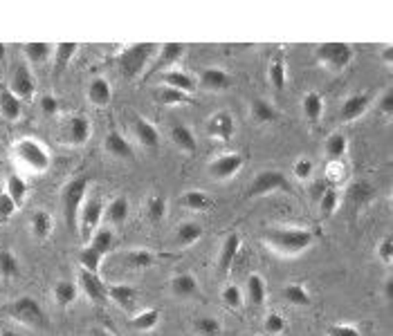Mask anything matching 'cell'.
Returning <instances> with one entry per match:
<instances>
[{"instance_id": "8d00e7d4", "label": "cell", "mask_w": 393, "mask_h": 336, "mask_svg": "<svg viewBox=\"0 0 393 336\" xmlns=\"http://www.w3.org/2000/svg\"><path fill=\"white\" fill-rule=\"evenodd\" d=\"M5 193L11 197V202L16 204V207H23L25 200H27V182L21 178V175H11V178L7 180Z\"/></svg>"}, {"instance_id": "44dd1931", "label": "cell", "mask_w": 393, "mask_h": 336, "mask_svg": "<svg viewBox=\"0 0 393 336\" xmlns=\"http://www.w3.org/2000/svg\"><path fill=\"white\" fill-rule=\"evenodd\" d=\"M106 296L117 305L122 310H133L135 308V300H137V291L130 287V285H108L106 287Z\"/></svg>"}, {"instance_id": "e575fe53", "label": "cell", "mask_w": 393, "mask_h": 336, "mask_svg": "<svg viewBox=\"0 0 393 336\" xmlns=\"http://www.w3.org/2000/svg\"><path fill=\"white\" fill-rule=\"evenodd\" d=\"M155 101L157 104H162V106H184V104L192 101V97L180 92V90H173V87L162 85V87H157L155 90Z\"/></svg>"}, {"instance_id": "9a60e30c", "label": "cell", "mask_w": 393, "mask_h": 336, "mask_svg": "<svg viewBox=\"0 0 393 336\" xmlns=\"http://www.w3.org/2000/svg\"><path fill=\"white\" fill-rule=\"evenodd\" d=\"M200 87L207 92H225L231 87V77L221 67H207L200 75Z\"/></svg>"}, {"instance_id": "cb8c5ba5", "label": "cell", "mask_w": 393, "mask_h": 336, "mask_svg": "<svg viewBox=\"0 0 393 336\" xmlns=\"http://www.w3.org/2000/svg\"><path fill=\"white\" fill-rule=\"evenodd\" d=\"M171 294L176 298H192L198 294V281L194 273H178L171 278Z\"/></svg>"}, {"instance_id": "7a4b0ae2", "label": "cell", "mask_w": 393, "mask_h": 336, "mask_svg": "<svg viewBox=\"0 0 393 336\" xmlns=\"http://www.w3.org/2000/svg\"><path fill=\"white\" fill-rule=\"evenodd\" d=\"M159 45H155V43H133L115 56V65H117L120 75L126 81H135L137 77H142L144 67L151 65Z\"/></svg>"}, {"instance_id": "b9f144b4", "label": "cell", "mask_w": 393, "mask_h": 336, "mask_svg": "<svg viewBox=\"0 0 393 336\" xmlns=\"http://www.w3.org/2000/svg\"><path fill=\"white\" fill-rule=\"evenodd\" d=\"M19 273H21L19 258L14 256L9 249H3L0 251V276H3L5 281H11V278H16Z\"/></svg>"}, {"instance_id": "681fc988", "label": "cell", "mask_w": 393, "mask_h": 336, "mask_svg": "<svg viewBox=\"0 0 393 336\" xmlns=\"http://www.w3.org/2000/svg\"><path fill=\"white\" fill-rule=\"evenodd\" d=\"M221 300L227 310H241L243 305H245V296H243V289L239 285H227L223 289V294H221Z\"/></svg>"}, {"instance_id": "816d5d0a", "label": "cell", "mask_w": 393, "mask_h": 336, "mask_svg": "<svg viewBox=\"0 0 393 336\" xmlns=\"http://www.w3.org/2000/svg\"><path fill=\"white\" fill-rule=\"evenodd\" d=\"M263 330L270 334V336H276V334H281L285 330V318L281 314H276V312H270L263 320Z\"/></svg>"}, {"instance_id": "5bb4252c", "label": "cell", "mask_w": 393, "mask_h": 336, "mask_svg": "<svg viewBox=\"0 0 393 336\" xmlns=\"http://www.w3.org/2000/svg\"><path fill=\"white\" fill-rule=\"evenodd\" d=\"M79 287L85 296H88L93 303H104L108 296H106V283L99 278V273H93V271H85V269H79Z\"/></svg>"}, {"instance_id": "f1b7e54d", "label": "cell", "mask_w": 393, "mask_h": 336, "mask_svg": "<svg viewBox=\"0 0 393 336\" xmlns=\"http://www.w3.org/2000/svg\"><path fill=\"white\" fill-rule=\"evenodd\" d=\"M268 79L274 85L276 92H281L283 87H285V83H288V65H285L283 54H276L272 61H270V65H268Z\"/></svg>"}, {"instance_id": "7bdbcfd3", "label": "cell", "mask_w": 393, "mask_h": 336, "mask_svg": "<svg viewBox=\"0 0 393 336\" xmlns=\"http://www.w3.org/2000/svg\"><path fill=\"white\" fill-rule=\"evenodd\" d=\"M159 323V312L157 310H144L135 318H130V327L137 332H151Z\"/></svg>"}, {"instance_id": "7402d4cb", "label": "cell", "mask_w": 393, "mask_h": 336, "mask_svg": "<svg viewBox=\"0 0 393 336\" xmlns=\"http://www.w3.org/2000/svg\"><path fill=\"white\" fill-rule=\"evenodd\" d=\"M112 99V87L104 77H95L88 85V101L97 108H104Z\"/></svg>"}, {"instance_id": "603a6c76", "label": "cell", "mask_w": 393, "mask_h": 336, "mask_svg": "<svg viewBox=\"0 0 393 336\" xmlns=\"http://www.w3.org/2000/svg\"><path fill=\"white\" fill-rule=\"evenodd\" d=\"M162 83L167 87H173V90H180V92L189 94V97H192V92L196 90V81L189 77L187 72H182V70H167V72H162Z\"/></svg>"}, {"instance_id": "2e32d148", "label": "cell", "mask_w": 393, "mask_h": 336, "mask_svg": "<svg viewBox=\"0 0 393 336\" xmlns=\"http://www.w3.org/2000/svg\"><path fill=\"white\" fill-rule=\"evenodd\" d=\"M369 104H371V101H369V97L364 92H355L351 97H346L344 104H342V110H340V119L346 121V124L360 119V116L369 110Z\"/></svg>"}, {"instance_id": "be15d7a7", "label": "cell", "mask_w": 393, "mask_h": 336, "mask_svg": "<svg viewBox=\"0 0 393 336\" xmlns=\"http://www.w3.org/2000/svg\"><path fill=\"white\" fill-rule=\"evenodd\" d=\"M0 336H21L16 330H0Z\"/></svg>"}, {"instance_id": "9f6ffc18", "label": "cell", "mask_w": 393, "mask_h": 336, "mask_svg": "<svg viewBox=\"0 0 393 336\" xmlns=\"http://www.w3.org/2000/svg\"><path fill=\"white\" fill-rule=\"evenodd\" d=\"M328 336H362V332L355 325H342V323H335L328 327Z\"/></svg>"}, {"instance_id": "6da1fadb", "label": "cell", "mask_w": 393, "mask_h": 336, "mask_svg": "<svg viewBox=\"0 0 393 336\" xmlns=\"http://www.w3.org/2000/svg\"><path fill=\"white\" fill-rule=\"evenodd\" d=\"M266 244L281 256H299L305 249H310L315 236L308 229L301 227H276L270 229L263 236Z\"/></svg>"}, {"instance_id": "4dcf8cb0", "label": "cell", "mask_w": 393, "mask_h": 336, "mask_svg": "<svg viewBox=\"0 0 393 336\" xmlns=\"http://www.w3.org/2000/svg\"><path fill=\"white\" fill-rule=\"evenodd\" d=\"M23 52L27 56V61L34 63V65H41V63H46L48 58L54 54V45H50V43H43V40H32V43H25Z\"/></svg>"}, {"instance_id": "f5cc1de1", "label": "cell", "mask_w": 393, "mask_h": 336, "mask_svg": "<svg viewBox=\"0 0 393 336\" xmlns=\"http://www.w3.org/2000/svg\"><path fill=\"white\" fill-rule=\"evenodd\" d=\"M16 209L19 207L11 202V197L7 193H0V224L9 222L11 217H14V213H16Z\"/></svg>"}, {"instance_id": "836d02e7", "label": "cell", "mask_w": 393, "mask_h": 336, "mask_svg": "<svg viewBox=\"0 0 393 336\" xmlns=\"http://www.w3.org/2000/svg\"><path fill=\"white\" fill-rule=\"evenodd\" d=\"M301 110L308 121H319V116L324 112V97L319 92H308L301 101Z\"/></svg>"}, {"instance_id": "e7e4bbea", "label": "cell", "mask_w": 393, "mask_h": 336, "mask_svg": "<svg viewBox=\"0 0 393 336\" xmlns=\"http://www.w3.org/2000/svg\"><path fill=\"white\" fill-rule=\"evenodd\" d=\"M5 50H7V48L3 45V43H0V61H5V54H7Z\"/></svg>"}, {"instance_id": "94428289", "label": "cell", "mask_w": 393, "mask_h": 336, "mask_svg": "<svg viewBox=\"0 0 393 336\" xmlns=\"http://www.w3.org/2000/svg\"><path fill=\"white\" fill-rule=\"evenodd\" d=\"M382 61L391 67L393 65V48H384V52H382Z\"/></svg>"}, {"instance_id": "ba28073f", "label": "cell", "mask_w": 393, "mask_h": 336, "mask_svg": "<svg viewBox=\"0 0 393 336\" xmlns=\"http://www.w3.org/2000/svg\"><path fill=\"white\" fill-rule=\"evenodd\" d=\"M104 209H106L104 202H101L99 197H85L81 213H79V227H77V231L81 233V240L85 244L90 242L95 231L99 229L101 217H104Z\"/></svg>"}, {"instance_id": "11a10c76", "label": "cell", "mask_w": 393, "mask_h": 336, "mask_svg": "<svg viewBox=\"0 0 393 336\" xmlns=\"http://www.w3.org/2000/svg\"><path fill=\"white\" fill-rule=\"evenodd\" d=\"M41 110H43V114L54 116L56 112H59V99L52 97V94H43L41 97Z\"/></svg>"}, {"instance_id": "9c48e42d", "label": "cell", "mask_w": 393, "mask_h": 336, "mask_svg": "<svg viewBox=\"0 0 393 336\" xmlns=\"http://www.w3.org/2000/svg\"><path fill=\"white\" fill-rule=\"evenodd\" d=\"M245 164V159L241 153H225L221 157H216L214 162L209 164V175L214 180H229V178H234V175L243 168Z\"/></svg>"}, {"instance_id": "91938a15", "label": "cell", "mask_w": 393, "mask_h": 336, "mask_svg": "<svg viewBox=\"0 0 393 336\" xmlns=\"http://www.w3.org/2000/svg\"><path fill=\"white\" fill-rule=\"evenodd\" d=\"M384 298L387 300H393V278H387L384 281Z\"/></svg>"}, {"instance_id": "ffe728a7", "label": "cell", "mask_w": 393, "mask_h": 336, "mask_svg": "<svg viewBox=\"0 0 393 336\" xmlns=\"http://www.w3.org/2000/svg\"><path fill=\"white\" fill-rule=\"evenodd\" d=\"M245 300L252 305V308H261V305L266 303V296H268V287H266V281L261 273H252L250 278L245 283V291H243Z\"/></svg>"}, {"instance_id": "8fae6325", "label": "cell", "mask_w": 393, "mask_h": 336, "mask_svg": "<svg viewBox=\"0 0 393 336\" xmlns=\"http://www.w3.org/2000/svg\"><path fill=\"white\" fill-rule=\"evenodd\" d=\"M207 133L211 139L216 141H229L236 133V124H234V114L223 110V112H216L209 124H207Z\"/></svg>"}, {"instance_id": "74e56055", "label": "cell", "mask_w": 393, "mask_h": 336, "mask_svg": "<svg viewBox=\"0 0 393 336\" xmlns=\"http://www.w3.org/2000/svg\"><path fill=\"white\" fill-rule=\"evenodd\" d=\"M167 211H169V200L164 195H151L149 202H147V215H149V220L151 222H162L164 217H167Z\"/></svg>"}, {"instance_id": "60d3db41", "label": "cell", "mask_w": 393, "mask_h": 336, "mask_svg": "<svg viewBox=\"0 0 393 336\" xmlns=\"http://www.w3.org/2000/svg\"><path fill=\"white\" fill-rule=\"evenodd\" d=\"M101 262H104V256H101V254L95 249V246H90V244H85L83 249L79 251V265H81V269H85V271L99 273Z\"/></svg>"}, {"instance_id": "277c9868", "label": "cell", "mask_w": 393, "mask_h": 336, "mask_svg": "<svg viewBox=\"0 0 393 336\" xmlns=\"http://www.w3.org/2000/svg\"><path fill=\"white\" fill-rule=\"evenodd\" d=\"M5 314L16 320L21 325H27L32 330H43L48 327V316L43 312L41 305L32 298V296H21L16 300H11L7 308H5Z\"/></svg>"}, {"instance_id": "52a82bcc", "label": "cell", "mask_w": 393, "mask_h": 336, "mask_svg": "<svg viewBox=\"0 0 393 336\" xmlns=\"http://www.w3.org/2000/svg\"><path fill=\"white\" fill-rule=\"evenodd\" d=\"M290 184H288V178L281 173V170H274V168H268V170H261L254 175V180L247 186V195L250 197H263V195H270V193H276V191H288Z\"/></svg>"}, {"instance_id": "ab89813d", "label": "cell", "mask_w": 393, "mask_h": 336, "mask_svg": "<svg viewBox=\"0 0 393 336\" xmlns=\"http://www.w3.org/2000/svg\"><path fill=\"white\" fill-rule=\"evenodd\" d=\"M346 195H348V202H351L355 209H360V207H364V204L371 200L373 188H371L369 182H355V184L348 186V193Z\"/></svg>"}, {"instance_id": "680465c9", "label": "cell", "mask_w": 393, "mask_h": 336, "mask_svg": "<svg viewBox=\"0 0 393 336\" xmlns=\"http://www.w3.org/2000/svg\"><path fill=\"white\" fill-rule=\"evenodd\" d=\"M377 110H380V112L387 116V119H391V116H393V92H391V90L384 92L382 99L377 101Z\"/></svg>"}, {"instance_id": "30bf717a", "label": "cell", "mask_w": 393, "mask_h": 336, "mask_svg": "<svg viewBox=\"0 0 393 336\" xmlns=\"http://www.w3.org/2000/svg\"><path fill=\"white\" fill-rule=\"evenodd\" d=\"M9 90L16 94L21 101L23 99H32L34 94V77H32V72L30 67H27V63H16L11 70V79H9Z\"/></svg>"}, {"instance_id": "7dc6e473", "label": "cell", "mask_w": 393, "mask_h": 336, "mask_svg": "<svg viewBox=\"0 0 393 336\" xmlns=\"http://www.w3.org/2000/svg\"><path fill=\"white\" fill-rule=\"evenodd\" d=\"M124 260H126V265L133 267V269H149V267H153L155 256L147 249H135V251H128L124 256Z\"/></svg>"}, {"instance_id": "bcb514c9", "label": "cell", "mask_w": 393, "mask_h": 336, "mask_svg": "<svg viewBox=\"0 0 393 336\" xmlns=\"http://www.w3.org/2000/svg\"><path fill=\"white\" fill-rule=\"evenodd\" d=\"M252 116L258 121V124H270L276 119V110L270 101L266 99H254L252 101Z\"/></svg>"}, {"instance_id": "f546056e", "label": "cell", "mask_w": 393, "mask_h": 336, "mask_svg": "<svg viewBox=\"0 0 393 336\" xmlns=\"http://www.w3.org/2000/svg\"><path fill=\"white\" fill-rule=\"evenodd\" d=\"M133 133L137 137V141L144 146V148H157L159 146V135H157V130L151 121L147 119H135V126H133Z\"/></svg>"}, {"instance_id": "d590c367", "label": "cell", "mask_w": 393, "mask_h": 336, "mask_svg": "<svg viewBox=\"0 0 393 336\" xmlns=\"http://www.w3.org/2000/svg\"><path fill=\"white\" fill-rule=\"evenodd\" d=\"M283 298H285L290 305H295V308H308V305L313 303L310 291L305 289L303 285H299V283L288 285V287L283 289Z\"/></svg>"}, {"instance_id": "5b68a950", "label": "cell", "mask_w": 393, "mask_h": 336, "mask_svg": "<svg viewBox=\"0 0 393 336\" xmlns=\"http://www.w3.org/2000/svg\"><path fill=\"white\" fill-rule=\"evenodd\" d=\"M14 155H16V159H21L27 168H32L36 173H46L50 168L48 148L32 137H23L14 143Z\"/></svg>"}, {"instance_id": "6f0895ef", "label": "cell", "mask_w": 393, "mask_h": 336, "mask_svg": "<svg viewBox=\"0 0 393 336\" xmlns=\"http://www.w3.org/2000/svg\"><path fill=\"white\" fill-rule=\"evenodd\" d=\"M293 173H295V178L297 180H308L310 175H313V162L310 159H299V162L295 164V168H293Z\"/></svg>"}, {"instance_id": "7c38bea8", "label": "cell", "mask_w": 393, "mask_h": 336, "mask_svg": "<svg viewBox=\"0 0 393 336\" xmlns=\"http://www.w3.org/2000/svg\"><path fill=\"white\" fill-rule=\"evenodd\" d=\"M182 54H184V45L182 43H162L159 45V50H157V58L151 63V67H149V75H155V72H167L169 67H173L176 65L180 58H182Z\"/></svg>"}, {"instance_id": "f35d334b", "label": "cell", "mask_w": 393, "mask_h": 336, "mask_svg": "<svg viewBox=\"0 0 393 336\" xmlns=\"http://www.w3.org/2000/svg\"><path fill=\"white\" fill-rule=\"evenodd\" d=\"M182 207L189 209V211H207L211 207V197L205 193V191H187L182 195Z\"/></svg>"}, {"instance_id": "c3c4849f", "label": "cell", "mask_w": 393, "mask_h": 336, "mask_svg": "<svg viewBox=\"0 0 393 336\" xmlns=\"http://www.w3.org/2000/svg\"><path fill=\"white\" fill-rule=\"evenodd\" d=\"M326 155L330 157V159H342L344 155H346V151H348V139L342 135V133H332L328 139H326Z\"/></svg>"}, {"instance_id": "ee69618b", "label": "cell", "mask_w": 393, "mask_h": 336, "mask_svg": "<svg viewBox=\"0 0 393 336\" xmlns=\"http://www.w3.org/2000/svg\"><path fill=\"white\" fill-rule=\"evenodd\" d=\"M88 244L95 246V249H97L101 256H108V254L112 251V246H115V233H112L110 229H97L95 236L90 238Z\"/></svg>"}, {"instance_id": "484cf974", "label": "cell", "mask_w": 393, "mask_h": 336, "mask_svg": "<svg viewBox=\"0 0 393 336\" xmlns=\"http://www.w3.org/2000/svg\"><path fill=\"white\" fill-rule=\"evenodd\" d=\"M169 135H171V141L176 143L182 153H196V151H198V141H196V137H194L192 130H189L184 124L171 126Z\"/></svg>"}, {"instance_id": "8992f818", "label": "cell", "mask_w": 393, "mask_h": 336, "mask_svg": "<svg viewBox=\"0 0 393 336\" xmlns=\"http://www.w3.org/2000/svg\"><path fill=\"white\" fill-rule=\"evenodd\" d=\"M315 56H317V61L322 65H326L328 70L340 72V70L351 65L355 52H353L351 45H348V43L330 40V43H322V45L315 50Z\"/></svg>"}, {"instance_id": "f907efd6", "label": "cell", "mask_w": 393, "mask_h": 336, "mask_svg": "<svg viewBox=\"0 0 393 336\" xmlns=\"http://www.w3.org/2000/svg\"><path fill=\"white\" fill-rule=\"evenodd\" d=\"M337 204H340V195L335 188H324V193L319 195V207H322L324 215H332L337 211Z\"/></svg>"}, {"instance_id": "db71d44e", "label": "cell", "mask_w": 393, "mask_h": 336, "mask_svg": "<svg viewBox=\"0 0 393 336\" xmlns=\"http://www.w3.org/2000/svg\"><path fill=\"white\" fill-rule=\"evenodd\" d=\"M377 260L382 262V265H391L393 262V240L391 238H384L380 244H377Z\"/></svg>"}, {"instance_id": "83f0119b", "label": "cell", "mask_w": 393, "mask_h": 336, "mask_svg": "<svg viewBox=\"0 0 393 336\" xmlns=\"http://www.w3.org/2000/svg\"><path fill=\"white\" fill-rule=\"evenodd\" d=\"M77 50H79L77 43H70V40L56 43V45H54V75H61V72L72 63V58H75Z\"/></svg>"}, {"instance_id": "4316f807", "label": "cell", "mask_w": 393, "mask_h": 336, "mask_svg": "<svg viewBox=\"0 0 393 336\" xmlns=\"http://www.w3.org/2000/svg\"><path fill=\"white\" fill-rule=\"evenodd\" d=\"M52 296H54V303L66 310V308H70V305H75V300L79 296V287L72 281H59L52 289Z\"/></svg>"}, {"instance_id": "e0dca14e", "label": "cell", "mask_w": 393, "mask_h": 336, "mask_svg": "<svg viewBox=\"0 0 393 336\" xmlns=\"http://www.w3.org/2000/svg\"><path fill=\"white\" fill-rule=\"evenodd\" d=\"M104 148L110 157H117V159H135V151L130 141L120 133V130H110L104 139Z\"/></svg>"}, {"instance_id": "f6af8a7d", "label": "cell", "mask_w": 393, "mask_h": 336, "mask_svg": "<svg viewBox=\"0 0 393 336\" xmlns=\"http://www.w3.org/2000/svg\"><path fill=\"white\" fill-rule=\"evenodd\" d=\"M194 330L198 336H221L223 334V325L221 320L214 316H200L194 320Z\"/></svg>"}, {"instance_id": "d4e9b609", "label": "cell", "mask_w": 393, "mask_h": 336, "mask_svg": "<svg viewBox=\"0 0 393 336\" xmlns=\"http://www.w3.org/2000/svg\"><path fill=\"white\" fill-rule=\"evenodd\" d=\"M30 229H32V236L43 242V240H48L52 236V229H54V220H52V215L48 211H34L32 217H30Z\"/></svg>"}, {"instance_id": "d6986e66", "label": "cell", "mask_w": 393, "mask_h": 336, "mask_svg": "<svg viewBox=\"0 0 393 336\" xmlns=\"http://www.w3.org/2000/svg\"><path fill=\"white\" fill-rule=\"evenodd\" d=\"M23 112V101L9 90L7 83H0V114L7 121H16Z\"/></svg>"}, {"instance_id": "ac0fdd59", "label": "cell", "mask_w": 393, "mask_h": 336, "mask_svg": "<svg viewBox=\"0 0 393 336\" xmlns=\"http://www.w3.org/2000/svg\"><path fill=\"white\" fill-rule=\"evenodd\" d=\"M239 251H241V236L239 233H229L221 244V254H218V269H221V273L231 271V265H234Z\"/></svg>"}, {"instance_id": "4fadbf2b", "label": "cell", "mask_w": 393, "mask_h": 336, "mask_svg": "<svg viewBox=\"0 0 393 336\" xmlns=\"http://www.w3.org/2000/svg\"><path fill=\"white\" fill-rule=\"evenodd\" d=\"M90 121L85 119L83 114H75L70 116V119L66 121V128H63V139L72 146H83L85 141L90 139Z\"/></svg>"}, {"instance_id": "1f68e13d", "label": "cell", "mask_w": 393, "mask_h": 336, "mask_svg": "<svg viewBox=\"0 0 393 336\" xmlns=\"http://www.w3.org/2000/svg\"><path fill=\"white\" fill-rule=\"evenodd\" d=\"M128 213H130V202L122 195L115 197L104 209V217L110 224H124L128 220Z\"/></svg>"}, {"instance_id": "d6a6232c", "label": "cell", "mask_w": 393, "mask_h": 336, "mask_svg": "<svg viewBox=\"0 0 393 336\" xmlns=\"http://www.w3.org/2000/svg\"><path fill=\"white\" fill-rule=\"evenodd\" d=\"M202 238V227L198 222H182L178 229H176V244L187 249V246L196 244L198 240Z\"/></svg>"}, {"instance_id": "3957f363", "label": "cell", "mask_w": 393, "mask_h": 336, "mask_svg": "<svg viewBox=\"0 0 393 336\" xmlns=\"http://www.w3.org/2000/svg\"><path fill=\"white\" fill-rule=\"evenodd\" d=\"M90 188V180L85 175H79V178H72L61 191V209H63V220L66 227L70 231H77L79 227V213L85 202V195H88Z\"/></svg>"}, {"instance_id": "6125c7cd", "label": "cell", "mask_w": 393, "mask_h": 336, "mask_svg": "<svg viewBox=\"0 0 393 336\" xmlns=\"http://www.w3.org/2000/svg\"><path fill=\"white\" fill-rule=\"evenodd\" d=\"M90 336H115V334H112V332H108V330L97 327V330H93V332H90Z\"/></svg>"}]
</instances>
